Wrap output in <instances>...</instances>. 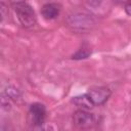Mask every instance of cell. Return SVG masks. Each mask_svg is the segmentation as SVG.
<instances>
[{
  "label": "cell",
  "instance_id": "ba28073f",
  "mask_svg": "<svg viewBox=\"0 0 131 131\" xmlns=\"http://www.w3.org/2000/svg\"><path fill=\"white\" fill-rule=\"evenodd\" d=\"M90 54H91V48H90V46H88L87 44H83L77 50V52L72 55V58L73 59H85Z\"/></svg>",
  "mask_w": 131,
  "mask_h": 131
},
{
  "label": "cell",
  "instance_id": "30bf717a",
  "mask_svg": "<svg viewBox=\"0 0 131 131\" xmlns=\"http://www.w3.org/2000/svg\"><path fill=\"white\" fill-rule=\"evenodd\" d=\"M124 9L126 11V13L128 15L131 16V0H127L125 2V5H124Z\"/></svg>",
  "mask_w": 131,
  "mask_h": 131
},
{
  "label": "cell",
  "instance_id": "5b68a950",
  "mask_svg": "<svg viewBox=\"0 0 131 131\" xmlns=\"http://www.w3.org/2000/svg\"><path fill=\"white\" fill-rule=\"evenodd\" d=\"M87 94L94 105H101L107 101L112 92L106 87H92L88 89Z\"/></svg>",
  "mask_w": 131,
  "mask_h": 131
},
{
  "label": "cell",
  "instance_id": "6da1fadb",
  "mask_svg": "<svg viewBox=\"0 0 131 131\" xmlns=\"http://www.w3.org/2000/svg\"><path fill=\"white\" fill-rule=\"evenodd\" d=\"M14 11L19 23L26 27L31 28L37 23V17L33 7L26 2H17L14 5Z\"/></svg>",
  "mask_w": 131,
  "mask_h": 131
},
{
  "label": "cell",
  "instance_id": "3957f363",
  "mask_svg": "<svg viewBox=\"0 0 131 131\" xmlns=\"http://www.w3.org/2000/svg\"><path fill=\"white\" fill-rule=\"evenodd\" d=\"M46 111L45 106L40 102H35L29 111V121L33 126H41L45 122Z\"/></svg>",
  "mask_w": 131,
  "mask_h": 131
},
{
  "label": "cell",
  "instance_id": "277c9868",
  "mask_svg": "<svg viewBox=\"0 0 131 131\" xmlns=\"http://www.w3.org/2000/svg\"><path fill=\"white\" fill-rule=\"evenodd\" d=\"M73 122L75 126L79 128H89L95 123V118L93 114L87 112L86 110H78L73 115Z\"/></svg>",
  "mask_w": 131,
  "mask_h": 131
},
{
  "label": "cell",
  "instance_id": "8fae6325",
  "mask_svg": "<svg viewBox=\"0 0 131 131\" xmlns=\"http://www.w3.org/2000/svg\"><path fill=\"white\" fill-rule=\"evenodd\" d=\"M86 1H87L88 5H90L91 7H97L102 2V0H86Z\"/></svg>",
  "mask_w": 131,
  "mask_h": 131
},
{
  "label": "cell",
  "instance_id": "7a4b0ae2",
  "mask_svg": "<svg viewBox=\"0 0 131 131\" xmlns=\"http://www.w3.org/2000/svg\"><path fill=\"white\" fill-rule=\"evenodd\" d=\"M67 23L73 30L84 31L89 30L94 25V19L90 14L85 12H75L68 16Z\"/></svg>",
  "mask_w": 131,
  "mask_h": 131
},
{
  "label": "cell",
  "instance_id": "52a82bcc",
  "mask_svg": "<svg viewBox=\"0 0 131 131\" xmlns=\"http://www.w3.org/2000/svg\"><path fill=\"white\" fill-rule=\"evenodd\" d=\"M72 102H73L76 106H78L79 108H81V110H86V111L91 110V108L94 106V103L92 102V100L90 99V97L88 96L87 93L73 97Z\"/></svg>",
  "mask_w": 131,
  "mask_h": 131
},
{
  "label": "cell",
  "instance_id": "9c48e42d",
  "mask_svg": "<svg viewBox=\"0 0 131 131\" xmlns=\"http://www.w3.org/2000/svg\"><path fill=\"white\" fill-rule=\"evenodd\" d=\"M4 94H5L9 99H17V98L20 96L19 91H18L15 87H12V86H8V87L5 89Z\"/></svg>",
  "mask_w": 131,
  "mask_h": 131
},
{
  "label": "cell",
  "instance_id": "8992f818",
  "mask_svg": "<svg viewBox=\"0 0 131 131\" xmlns=\"http://www.w3.org/2000/svg\"><path fill=\"white\" fill-rule=\"evenodd\" d=\"M59 13H60V5L57 3H46L41 8V14L47 20L56 18L59 15Z\"/></svg>",
  "mask_w": 131,
  "mask_h": 131
}]
</instances>
